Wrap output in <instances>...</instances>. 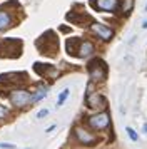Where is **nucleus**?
Instances as JSON below:
<instances>
[{
	"mask_svg": "<svg viewBox=\"0 0 147 149\" xmlns=\"http://www.w3.org/2000/svg\"><path fill=\"white\" fill-rule=\"evenodd\" d=\"M94 50V45L92 44H90V42H80V47L77 49V52H79V57H87V55L90 54V52H92Z\"/></svg>",
	"mask_w": 147,
	"mask_h": 149,
	"instance_id": "obj_6",
	"label": "nucleus"
},
{
	"mask_svg": "<svg viewBox=\"0 0 147 149\" xmlns=\"http://www.w3.org/2000/svg\"><path fill=\"white\" fill-rule=\"evenodd\" d=\"M146 10H147V5H146Z\"/></svg>",
	"mask_w": 147,
	"mask_h": 149,
	"instance_id": "obj_17",
	"label": "nucleus"
},
{
	"mask_svg": "<svg viewBox=\"0 0 147 149\" xmlns=\"http://www.w3.org/2000/svg\"><path fill=\"white\" fill-rule=\"evenodd\" d=\"M5 116H7V109L0 106V119H2V117H5Z\"/></svg>",
	"mask_w": 147,
	"mask_h": 149,
	"instance_id": "obj_14",
	"label": "nucleus"
},
{
	"mask_svg": "<svg viewBox=\"0 0 147 149\" xmlns=\"http://www.w3.org/2000/svg\"><path fill=\"white\" fill-rule=\"evenodd\" d=\"M30 94L32 92H27V91H13L10 94V102L17 107H24L30 102Z\"/></svg>",
	"mask_w": 147,
	"mask_h": 149,
	"instance_id": "obj_3",
	"label": "nucleus"
},
{
	"mask_svg": "<svg viewBox=\"0 0 147 149\" xmlns=\"http://www.w3.org/2000/svg\"><path fill=\"white\" fill-rule=\"evenodd\" d=\"M92 30L95 32V34L99 35L100 39H104V40H110L114 37V32L110 30L109 27H105V25H102V24H94L92 25Z\"/></svg>",
	"mask_w": 147,
	"mask_h": 149,
	"instance_id": "obj_5",
	"label": "nucleus"
},
{
	"mask_svg": "<svg viewBox=\"0 0 147 149\" xmlns=\"http://www.w3.org/2000/svg\"><path fill=\"white\" fill-rule=\"evenodd\" d=\"M109 122H110V119H109V116H107L105 112L97 114V116H94V117L89 119V124H90L94 129H105L107 126H109Z\"/></svg>",
	"mask_w": 147,
	"mask_h": 149,
	"instance_id": "obj_4",
	"label": "nucleus"
},
{
	"mask_svg": "<svg viewBox=\"0 0 147 149\" xmlns=\"http://www.w3.org/2000/svg\"><path fill=\"white\" fill-rule=\"evenodd\" d=\"M75 132H77V137H79L80 141L84 142V144H90V142L94 141V137L90 134H87L85 131H82V129H77V131H75Z\"/></svg>",
	"mask_w": 147,
	"mask_h": 149,
	"instance_id": "obj_9",
	"label": "nucleus"
},
{
	"mask_svg": "<svg viewBox=\"0 0 147 149\" xmlns=\"http://www.w3.org/2000/svg\"><path fill=\"white\" fill-rule=\"evenodd\" d=\"M89 72H90V77H92L94 81H102L107 72L105 64L102 61H99V59H95V61H92L89 64Z\"/></svg>",
	"mask_w": 147,
	"mask_h": 149,
	"instance_id": "obj_1",
	"label": "nucleus"
},
{
	"mask_svg": "<svg viewBox=\"0 0 147 149\" xmlns=\"http://www.w3.org/2000/svg\"><path fill=\"white\" fill-rule=\"evenodd\" d=\"M94 8L104 10V12H115L120 5V0H92L90 2Z\"/></svg>",
	"mask_w": 147,
	"mask_h": 149,
	"instance_id": "obj_2",
	"label": "nucleus"
},
{
	"mask_svg": "<svg viewBox=\"0 0 147 149\" xmlns=\"http://www.w3.org/2000/svg\"><path fill=\"white\" fill-rule=\"evenodd\" d=\"M10 24H12V17H10V14L0 10V30H2V29H7Z\"/></svg>",
	"mask_w": 147,
	"mask_h": 149,
	"instance_id": "obj_8",
	"label": "nucleus"
},
{
	"mask_svg": "<svg viewBox=\"0 0 147 149\" xmlns=\"http://www.w3.org/2000/svg\"><path fill=\"white\" fill-rule=\"evenodd\" d=\"M47 91H49L47 87H39L33 94H30V104H32V102L40 101V99H44V97L47 95Z\"/></svg>",
	"mask_w": 147,
	"mask_h": 149,
	"instance_id": "obj_7",
	"label": "nucleus"
},
{
	"mask_svg": "<svg viewBox=\"0 0 147 149\" xmlns=\"http://www.w3.org/2000/svg\"><path fill=\"white\" fill-rule=\"evenodd\" d=\"M0 149H15V146L13 144H7V142H2L0 144Z\"/></svg>",
	"mask_w": 147,
	"mask_h": 149,
	"instance_id": "obj_13",
	"label": "nucleus"
},
{
	"mask_svg": "<svg viewBox=\"0 0 147 149\" xmlns=\"http://www.w3.org/2000/svg\"><path fill=\"white\" fill-rule=\"evenodd\" d=\"M69 94H70V91L69 89H64L62 92H60V95H59V99H57V107H60L64 102H65V99L69 97Z\"/></svg>",
	"mask_w": 147,
	"mask_h": 149,
	"instance_id": "obj_10",
	"label": "nucleus"
},
{
	"mask_svg": "<svg viewBox=\"0 0 147 149\" xmlns=\"http://www.w3.org/2000/svg\"><path fill=\"white\" fill-rule=\"evenodd\" d=\"M142 27H144V29H147V20L144 22V24H142Z\"/></svg>",
	"mask_w": 147,
	"mask_h": 149,
	"instance_id": "obj_15",
	"label": "nucleus"
},
{
	"mask_svg": "<svg viewBox=\"0 0 147 149\" xmlns=\"http://www.w3.org/2000/svg\"><path fill=\"white\" fill-rule=\"evenodd\" d=\"M144 131H146V132H147V124H144Z\"/></svg>",
	"mask_w": 147,
	"mask_h": 149,
	"instance_id": "obj_16",
	"label": "nucleus"
},
{
	"mask_svg": "<svg viewBox=\"0 0 147 149\" xmlns=\"http://www.w3.org/2000/svg\"><path fill=\"white\" fill-rule=\"evenodd\" d=\"M126 131H127V134H129V137H130L134 142H137V139H139V137H137V134H135V131H134L132 127H127Z\"/></svg>",
	"mask_w": 147,
	"mask_h": 149,
	"instance_id": "obj_11",
	"label": "nucleus"
},
{
	"mask_svg": "<svg viewBox=\"0 0 147 149\" xmlns=\"http://www.w3.org/2000/svg\"><path fill=\"white\" fill-rule=\"evenodd\" d=\"M47 114H49V111H47V109H42V111H39V112H37V117H39V119H42V117H45Z\"/></svg>",
	"mask_w": 147,
	"mask_h": 149,
	"instance_id": "obj_12",
	"label": "nucleus"
}]
</instances>
